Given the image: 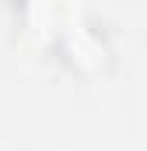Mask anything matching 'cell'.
<instances>
[{
  "label": "cell",
  "mask_w": 147,
  "mask_h": 151,
  "mask_svg": "<svg viewBox=\"0 0 147 151\" xmlns=\"http://www.w3.org/2000/svg\"><path fill=\"white\" fill-rule=\"evenodd\" d=\"M60 56L77 77H98V74H109L112 67V46L98 25H84V28L67 32L60 42Z\"/></svg>",
  "instance_id": "1"
}]
</instances>
